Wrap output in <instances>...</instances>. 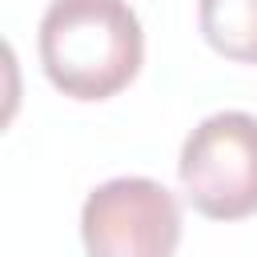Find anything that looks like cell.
<instances>
[{
    "instance_id": "obj_1",
    "label": "cell",
    "mask_w": 257,
    "mask_h": 257,
    "mask_svg": "<svg viewBox=\"0 0 257 257\" xmlns=\"http://www.w3.org/2000/svg\"><path fill=\"white\" fill-rule=\"evenodd\" d=\"M36 48L52 88L72 100H108L141 72L145 32L128 0H52Z\"/></svg>"
},
{
    "instance_id": "obj_2",
    "label": "cell",
    "mask_w": 257,
    "mask_h": 257,
    "mask_svg": "<svg viewBox=\"0 0 257 257\" xmlns=\"http://www.w3.org/2000/svg\"><path fill=\"white\" fill-rule=\"evenodd\" d=\"M189 205L213 221H241L257 213V116L213 112L181 145L177 161Z\"/></svg>"
},
{
    "instance_id": "obj_3",
    "label": "cell",
    "mask_w": 257,
    "mask_h": 257,
    "mask_svg": "<svg viewBox=\"0 0 257 257\" xmlns=\"http://www.w3.org/2000/svg\"><path fill=\"white\" fill-rule=\"evenodd\" d=\"M80 237L88 257H173L181 205L153 177H112L84 197Z\"/></svg>"
},
{
    "instance_id": "obj_4",
    "label": "cell",
    "mask_w": 257,
    "mask_h": 257,
    "mask_svg": "<svg viewBox=\"0 0 257 257\" xmlns=\"http://www.w3.org/2000/svg\"><path fill=\"white\" fill-rule=\"evenodd\" d=\"M197 20L213 52L257 64V0H197Z\"/></svg>"
}]
</instances>
